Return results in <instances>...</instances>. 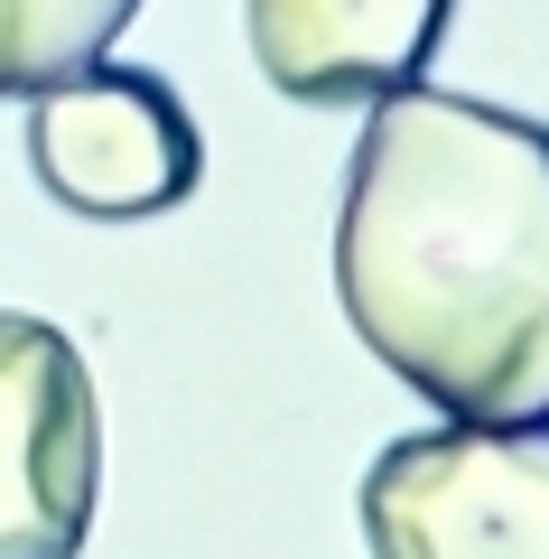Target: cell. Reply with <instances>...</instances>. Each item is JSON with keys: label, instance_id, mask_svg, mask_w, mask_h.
Masks as SVG:
<instances>
[{"label": "cell", "instance_id": "cell-1", "mask_svg": "<svg viewBox=\"0 0 549 559\" xmlns=\"http://www.w3.org/2000/svg\"><path fill=\"white\" fill-rule=\"evenodd\" d=\"M335 308L447 419H549V121L401 84L335 205Z\"/></svg>", "mask_w": 549, "mask_h": 559}, {"label": "cell", "instance_id": "cell-2", "mask_svg": "<svg viewBox=\"0 0 549 559\" xmlns=\"http://www.w3.org/2000/svg\"><path fill=\"white\" fill-rule=\"evenodd\" d=\"M373 559H549V419H438L363 466Z\"/></svg>", "mask_w": 549, "mask_h": 559}, {"label": "cell", "instance_id": "cell-3", "mask_svg": "<svg viewBox=\"0 0 549 559\" xmlns=\"http://www.w3.org/2000/svg\"><path fill=\"white\" fill-rule=\"evenodd\" d=\"M28 168L65 215L140 224L196 197L205 131L168 75L150 66H84V75L28 94Z\"/></svg>", "mask_w": 549, "mask_h": 559}, {"label": "cell", "instance_id": "cell-4", "mask_svg": "<svg viewBox=\"0 0 549 559\" xmlns=\"http://www.w3.org/2000/svg\"><path fill=\"white\" fill-rule=\"evenodd\" d=\"M103 495V401L75 336L0 308V559H75Z\"/></svg>", "mask_w": 549, "mask_h": 559}, {"label": "cell", "instance_id": "cell-5", "mask_svg": "<svg viewBox=\"0 0 549 559\" xmlns=\"http://www.w3.org/2000/svg\"><path fill=\"white\" fill-rule=\"evenodd\" d=\"M456 0H242V38L271 94L308 112H373L419 84Z\"/></svg>", "mask_w": 549, "mask_h": 559}, {"label": "cell", "instance_id": "cell-6", "mask_svg": "<svg viewBox=\"0 0 549 559\" xmlns=\"http://www.w3.org/2000/svg\"><path fill=\"white\" fill-rule=\"evenodd\" d=\"M131 20L140 0H0V103H28L84 66H103Z\"/></svg>", "mask_w": 549, "mask_h": 559}]
</instances>
